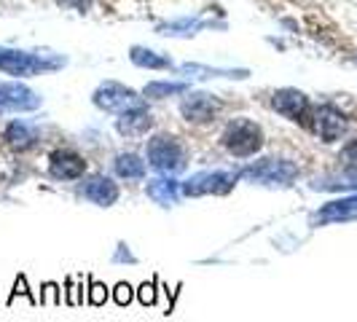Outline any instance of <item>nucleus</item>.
<instances>
[{
    "label": "nucleus",
    "instance_id": "1",
    "mask_svg": "<svg viewBox=\"0 0 357 322\" xmlns=\"http://www.w3.org/2000/svg\"><path fill=\"white\" fill-rule=\"evenodd\" d=\"M68 59L59 54L46 52H24V49H8L0 46V72L14 75V78H33L40 72H54L65 68Z\"/></svg>",
    "mask_w": 357,
    "mask_h": 322
},
{
    "label": "nucleus",
    "instance_id": "2",
    "mask_svg": "<svg viewBox=\"0 0 357 322\" xmlns=\"http://www.w3.org/2000/svg\"><path fill=\"white\" fill-rule=\"evenodd\" d=\"M145 159L148 164L161 172V175H180L188 167V153L185 145L180 143L175 135H153L145 148Z\"/></svg>",
    "mask_w": 357,
    "mask_h": 322
},
{
    "label": "nucleus",
    "instance_id": "3",
    "mask_svg": "<svg viewBox=\"0 0 357 322\" xmlns=\"http://www.w3.org/2000/svg\"><path fill=\"white\" fill-rule=\"evenodd\" d=\"M220 143L236 159H250L264 148V129H261V124L239 116V118H231L226 124L223 135H220Z\"/></svg>",
    "mask_w": 357,
    "mask_h": 322
},
{
    "label": "nucleus",
    "instance_id": "4",
    "mask_svg": "<svg viewBox=\"0 0 357 322\" xmlns=\"http://www.w3.org/2000/svg\"><path fill=\"white\" fill-rule=\"evenodd\" d=\"M298 178V164L290 159H261L252 161L239 172V180H248L252 185H280L287 188Z\"/></svg>",
    "mask_w": 357,
    "mask_h": 322
},
{
    "label": "nucleus",
    "instance_id": "5",
    "mask_svg": "<svg viewBox=\"0 0 357 322\" xmlns=\"http://www.w3.org/2000/svg\"><path fill=\"white\" fill-rule=\"evenodd\" d=\"M91 102L100 107V110H105V113H129V110H140V107H148L145 105V97H140L135 89H129L124 84H119V81H105V84H100L94 94H91Z\"/></svg>",
    "mask_w": 357,
    "mask_h": 322
},
{
    "label": "nucleus",
    "instance_id": "6",
    "mask_svg": "<svg viewBox=\"0 0 357 322\" xmlns=\"http://www.w3.org/2000/svg\"><path fill=\"white\" fill-rule=\"evenodd\" d=\"M239 180V172H226V169H213V172H197L194 178H188L185 183H180L183 197H204V194H215L223 197L234 191Z\"/></svg>",
    "mask_w": 357,
    "mask_h": 322
},
{
    "label": "nucleus",
    "instance_id": "7",
    "mask_svg": "<svg viewBox=\"0 0 357 322\" xmlns=\"http://www.w3.org/2000/svg\"><path fill=\"white\" fill-rule=\"evenodd\" d=\"M40 94L19 81H6L0 84V118L8 113H30L40 107Z\"/></svg>",
    "mask_w": 357,
    "mask_h": 322
},
{
    "label": "nucleus",
    "instance_id": "8",
    "mask_svg": "<svg viewBox=\"0 0 357 322\" xmlns=\"http://www.w3.org/2000/svg\"><path fill=\"white\" fill-rule=\"evenodd\" d=\"M309 126L322 143H336L347 132V116L336 105H317L309 113Z\"/></svg>",
    "mask_w": 357,
    "mask_h": 322
},
{
    "label": "nucleus",
    "instance_id": "9",
    "mask_svg": "<svg viewBox=\"0 0 357 322\" xmlns=\"http://www.w3.org/2000/svg\"><path fill=\"white\" fill-rule=\"evenodd\" d=\"M220 100L210 91H188L180 102V116L194 124H207L220 113Z\"/></svg>",
    "mask_w": 357,
    "mask_h": 322
},
{
    "label": "nucleus",
    "instance_id": "10",
    "mask_svg": "<svg viewBox=\"0 0 357 322\" xmlns=\"http://www.w3.org/2000/svg\"><path fill=\"white\" fill-rule=\"evenodd\" d=\"M271 107L290 121H309V113H312L309 97L298 89H277L271 97Z\"/></svg>",
    "mask_w": 357,
    "mask_h": 322
},
{
    "label": "nucleus",
    "instance_id": "11",
    "mask_svg": "<svg viewBox=\"0 0 357 322\" xmlns=\"http://www.w3.org/2000/svg\"><path fill=\"white\" fill-rule=\"evenodd\" d=\"M78 194L84 199H89L91 204L110 207V204L119 201V194H121V191H119V185L110 178H105V175H91V178H86L78 185Z\"/></svg>",
    "mask_w": 357,
    "mask_h": 322
},
{
    "label": "nucleus",
    "instance_id": "12",
    "mask_svg": "<svg viewBox=\"0 0 357 322\" xmlns=\"http://www.w3.org/2000/svg\"><path fill=\"white\" fill-rule=\"evenodd\" d=\"M86 172V161L75 151H54L49 156V175L54 180H78Z\"/></svg>",
    "mask_w": 357,
    "mask_h": 322
},
{
    "label": "nucleus",
    "instance_id": "13",
    "mask_svg": "<svg viewBox=\"0 0 357 322\" xmlns=\"http://www.w3.org/2000/svg\"><path fill=\"white\" fill-rule=\"evenodd\" d=\"M151 126H153V116H151V110H148V107L121 113V118L116 121V129H119V135H121V137H143Z\"/></svg>",
    "mask_w": 357,
    "mask_h": 322
},
{
    "label": "nucleus",
    "instance_id": "14",
    "mask_svg": "<svg viewBox=\"0 0 357 322\" xmlns=\"http://www.w3.org/2000/svg\"><path fill=\"white\" fill-rule=\"evenodd\" d=\"M145 194H148V199H153L156 204H161V207H172V204H178L180 197H183V188H180L178 180L156 178V180H148Z\"/></svg>",
    "mask_w": 357,
    "mask_h": 322
},
{
    "label": "nucleus",
    "instance_id": "15",
    "mask_svg": "<svg viewBox=\"0 0 357 322\" xmlns=\"http://www.w3.org/2000/svg\"><path fill=\"white\" fill-rule=\"evenodd\" d=\"M349 217H357V197L339 199V201L320 207L312 217V223L317 226V223H336V220H349Z\"/></svg>",
    "mask_w": 357,
    "mask_h": 322
},
{
    "label": "nucleus",
    "instance_id": "16",
    "mask_svg": "<svg viewBox=\"0 0 357 322\" xmlns=\"http://www.w3.org/2000/svg\"><path fill=\"white\" fill-rule=\"evenodd\" d=\"M3 140L11 145V148H17V151H27V148L36 145L38 126L30 124V121H24V118H17V121H11V124L6 126Z\"/></svg>",
    "mask_w": 357,
    "mask_h": 322
},
{
    "label": "nucleus",
    "instance_id": "17",
    "mask_svg": "<svg viewBox=\"0 0 357 322\" xmlns=\"http://www.w3.org/2000/svg\"><path fill=\"white\" fill-rule=\"evenodd\" d=\"M129 59H132V65L145 68V70H169L172 68L169 56L153 52V49H145V46H132L129 49Z\"/></svg>",
    "mask_w": 357,
    "mask_h": 322
},
{
    "label": "nucleus",
    "instance_id": "18",
    "mask_svg": "<svg viewBox=\"0 0 357 322\" xmlns=\"http://www.w3.org/2000/svg\"><path fill=\"white\" fill-rule=\"evenodd\" d=\"M204 27H207V22H202L199 17H183V19H172V22L159 24V36L191 38V36H197L199 30H204Z\"/></svg>",
    "mask_w": 357,
    "mask_h": 322
},
{
    "label": "nucleus",
    "instance_id": "19",
    "mask_svg": "<svg viewBox=\"0 0 357 322\" xmlns=\"http://www.w3.org/2000/svg\"><path fill=\"white\" fill-rule=\"evenodd\" d=\"M113 169H116V175L124 180H140L145 178V169H148V164H145L137 153H119L116 161H113Z\"/></svg>",
    "mask_w": 357,
    "mask_h": 322
},
{
    "label": "nucleus",
    "instance_id": "20",
    "mask_svg": "<svg viewBox=\"0 0 357 322\" xmlns=\"http://www.w3.org/2000/svg\"><path fill=\"white\" fill-rule=\"evenodd\" d=\"M180 72L185 75V78H248L250 72L248 70H231V68H207V65H183Z\"/></svg>",
    "mask_w": 357,
    "mask_h": 322
},
{
    "label": "nucleus",
    "instance_id": "21",
    "mask_svg": "<svg viewBox=\"0 0 357 322\" xmlns=\"http://www.w3.org/2000/svg\"><path fill=\"white\" fill-rule=\"evenodd\" d=\"M188 91V81H151L145 84V100H164L172 94H185Z\"/></svg>",
    "mask_w": 357,
    "mask_h": 322
},
{
    "label": "nucleus",
    "instance_id": "22",
    "mask_svg": "<svg viewBox=\"0 0 357 322\" xmlns=\"http://www.w3.org/2000/svg\"><path fill=\"white\" fill-rule=\"evenodd\" d=\"M137 296H140V304L143 306H153L156 304V282H145V285H140Z\"/></svg>",
    "mask_w": 357,
    "mask_h": 322
},
{
    "label": "nucleus",
    "instance_id": "23",
    "mask_svg": "<svg viewBox=\"0 0 357 322\" xmlns=\"http://www.w3.org/2000/svg\"><path fill=\"white\" fill-rule=\"evenodd\" d=\"M91 290H89V304L91 306H102L105 304V298H107V287L105 285H100V282H91Z\"/></svg>",
    "mask_w": 357,
    "mask_h": 322
},
{
    "label": "nucleus",
    "instance_id": "24",
    "mask_svg": "<svg viewBox=\"0 0 357 322\" xmlns=\"http://www.w3.org/2000/svg\"><path fill=\"white\" fill-rule=\"evenodd\" d=\"M62 8H70V11H78V14H86L91 8L94 0H56Z\"/></svg>",
    "mask_w": 357,
    "mask_h": 322
},
{
    "label": "nucleus",
    "instance_id": "25",
    "mask_svg": "<svg viewBox=\"0 0 357 322\" xmlns=\"http://www.w3.org/2000/svg\"><path fill=\"white\" fill-rule=\"evenodd\" d=\"M17 296H27V301H30V304H38L36 298H33V293L27 290V279H24V277H19L17 279V285H14V293H11L8 304H14V298H17Z\"/></svg>",
    "mask_w": 357,
    "mask_h": 322
},
{
    "label": "nucleus",
    "instance_id": "26",
    "mask_svg": "<svg viewBox=\"0 0 357 322\" xmlns=\"http://www.w3.org/2000/svg\"><path fill=\"white\" fill-rule=\"evenodd\" d=\"M113 298H116V304L119 306H126L132 301V287L126 285V282H119L116 285V293H113Z\"/></svg>",
    "mask_w": 357,
    "mask_h": 322
},
{
    "label": "nucleus",
    "instance_id": "27",
    "mask_svg": "<svg viewBox=\"0 0 357 322\" xmlns=\"http://www.w3.org/2000/svg\"><path fill=\"white\" fill-rule=\"evenodd\" d=\"M43 290H46V296L40 298V304H52V306L62 304V296H59V287L54 285V282H49V285L43 287Z\"/></svg>",
    "mask_w": 357,
    "mask_h": 322
},
{
    "label": "nucleus",
    "instance_id": "28",
    "mask_svg": "<svg viewBox=\"0 0 357 322\" xmlns=\"http://www.w3.org/2000/svg\"><path fill=\"white\" fill-rule=\"evenodd\" d=\"M113 263H137V258L129 252V247H126L124 242H119V250L113 255Z\"/></svg>",
    "mask_w": 357,
    "mask_h": 322
}]
</instances>
